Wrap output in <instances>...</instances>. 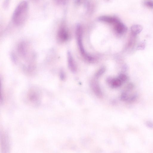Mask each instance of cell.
<instances>
[{
    "label": "cell",
    "instance_id": "5b68a950",
    "mask_svg": "<svg viewBox=\"0 0 153 153\" xmlns=\"http://www.w3.org/2000/svg\"><path fill=\"white\" fill-rule=\"evenodd\" d=\"M68 62L69 67L73 73H75L77 70L76 66L71 54L69 51L67 53Z\"/></svg>",
    "mask_w": 153,
    "mask_h": 153
},
{
    "label": "cell",
    "instance_id": "277c9868",
    "mask_svg": "<svg viewBox=\"0 0 153 153\" xmlns=\"http://www.w3.org/2000/svg\"><path fill=\"white\" fill-rule=\"evenodd\" d=\"M91 87L95 95L98 97H102L103 94L98 84L95 80H92L91 84Z\"/></svg>",
    "mask_w": 153,
    "mask_h": 153
},
{
    "label": "cell",
    "instance_id": "d6986e66",
    "mask_svg": "<svg viewBox=\"0 0 153 153\" xmlns=\"http://www.w3.org/2000/svg\"><path fill=\"white\" fill-rule=\"evenodd\" d=\"M134 88V85L132 83L129 84L127 86V89L129 91H130Z\"/></svg>",
    "mask_w": 153,
    "mask_h": 153
},
{
    "label": "cell",
    "instance_id": "8fae6325",
    "mask_svg": "<svg viewBox=\"0 0 153 153\" xmlns=\"http://www.w3.org/2000/svg\"><path fill=\"white\" fill-rule=\"evenodd\" d=\"M106 68L105 67H102L99 69L96 73L95 76L96 78H98L102 75L105 71Z\"/></svg>",
    "mask_w": 153,
    "mask_h": 153
},
{
    "label": "cell",
    "instance_id": "5bb4252c",
    "mask_svg": "<svg viewBox=\"0 0 153 153\" xmlns=\"http://www.w3.org/2000/svg\"><path fill=\"white\" fill-rule=\"evenodd\" d=\"M60 79L62 80H65L66 76L64 71L61 70L60 71Z\"/></svg>",
    "mask_w": 153,
    "mask_h": 153
},
{
    "label": "cell",
    "instance_id": "3957f363",
    "mask_svg": "<svg viewBox=\"0 0 153 153\" xmlns=\"http://www.w3.org/2000/svg\"><path fill=\"white\" fill-rule=\"evenodd\" d=\"M1 145L3 153H9L10 151V143L8 137L5 134H3L1 137Z\"/></svg>",
    "mask_w": 153,
    "mask_h": 153
},
{
    "label": "cell",
    "instance_id": "30bf717a",
    "mask_svg": "<svg viewBox=\"0 0 153 153\" xmlns=\"http://www.w3.org/2000/svg\"><path fill=\"white\" fill-rule=\"evenodd\" d=\"M122 83L121 80L119 78H113L110 85L113 87H119L121 85Z\"/></svg>",
    "mask_w": 153,
    "mask_h": 153
},
{
    "label": "cell",
    "instance_id": "9a60e30c",
    "mask_svg": "<svg viewBox=\"0 0 153 153\" xmlns=\"http://www.w3.org/2000/svg\"><path fill=\"white\" fill-rule=\"evenodd\" d=\"M145 4L149 8L153 9V1H146L145 2Z\"/></svg>",
    "mask_w": 153,
    "mask_h": 153
},
{
    "label": "cell",
    "instance_id": "e0dca14e",
    "mask_svg": "<svg viewBox=\"0 0 153 153\" xmlns=\"http://www.w3.org/2000/svg\"><path fill=\"white\" fill-rule=\"evenodd\" d=\"M137 96L136 95H134L130 97H129L128 101L130 102H132L136 100Z\"/></svg>",
    "mask_w": 153,
    "mask_h": 153
},
{
    "label": "cell",
    "instance_id": "9c48e42d",
    "mask_svg": "<svg viewBox=\"0 0 153 153\" xmlns=\"http://www.w3.org/2000/svg\"><path fill=\"white\" fill-rule=\"evenodd\" d=\"M143 30L142 26L139 25L137 24L133 25L131 28V31L132 34L137 35L140 33Z\"/></svg>",
    "mask_w": 153,
    "mask_h": 153
},
{
    "label": "cell",
    "instance_id": "2e32d148",
    "mask_svg": "<svg viewBox=\"0 0 153 153\" xmlns=\"http://www.w3.org/2000/svg\"><path fill=\"white\" fill-rule=\"evenodd\" d=\"M145 47V43L143 41L141 42L138 47V49L139 50H143L144 49Z\"/></svg>",
    "mask_w": 153,
    "mask_h": 153
},
{
    "label": "cell",
    "instance_id": "7c38bea8",
    "mask_svg": "<svg viewBox=\"0 0 153 153\" xmlns=\"http://www.w3.org/2000/svg\"><path fill=\"white\" fill-rule=\"evenodd\" d=\"M119 78L121 80L122 82H125L128 79L127 76L123 74H120Z\"/></svg>",
    "mask_w": 153,
    "mask_h": 153
},
{
    "label": "cell",
    "instance_id": "52a82bcc",
    "mask_svg": "<svg viewBox=\"0 0 153 153\" xmlns=\"http://www.w3.org/2000/svg\"><path fill=\"white\" fill-rule=\"evenodd\" d=\"M115 24V29L118 33L122 34L127 31V26L119 21Z\"/></svg>",
    "mask_w": 153,
    "mask_h": 153
},
{
    "label": "cell",
    "instance_id": "4fadbf2b",
    "mask_svg": "<svg viewBox=\"0 0 153 153\" xmlns=\"http://www.w3.org/2000/svg\"><path fill=\"white\" fill-rule=\"evenodd\" d=\"M128 95L126 93H123L121 97V100L122 101H128L129 98Z\"/></svg>",
    "mask_w": 153,
    "mask_h": 153
},
{
    "label": "cell",
    "instance_id": "6da1fadb",
    "mask_svg": "<svg viewBox=\"0 0 153 153\" xmlns=\"http://www.w3.org/2000/svg\"><path fill=\"white\" fill-rule=\"evenodd\" d=\"M28 4L26 1L20 2L16 8L12 16L14 23L17 25L22 24L25 21L28 12Z\"/></svg>",
    "mask_w": 153,
    "mask_h": 153
},
{
    "label": "cell",
    "instance_id": "ffe728a7",
    "mask_svg": "<svg viewBox=\"0 0 153 153\" xmlns=\"http://www.w3.org/2000/svg\"><path fill=\"white\" fill-rule=\"evenodd\" d=\"M8 1H5V2L4 3V7L5 8H7L8 7Z\"/></svg>",
    "mask_w": 153,
    "mask_h": 153
},
{
    "label": "cell",
    "instance_id": "7a4b0ae2",
    "mask_svg": "<svg viewBox=\"0 0 153 153\" xmlns=\"http://www.w3.org/2000/svg\"><path fill=\"white\" fill-rule=\"evenodd\" d=\"M77 35L78 43L81 53L84 57L88 61H92L93 60V57L87 54L84 50L82 41V31L80 25H78L77 29Z\"/></svg>",
    "mask_w": 153,
    "mask_h": 153
},
{
    "label": "cell",
    "instance_id": "ba28073f",
    "mask_svg": "<svg viewBox=\"0 0 153 153\" xmlns=\"http://www.w3.org/2000/svg\"><path fill=\"white\" fill-rule=\"evenodd\" d=\"M99 19L104 22L115 23L119 21L114 18L108 16H102L99 18Z\"/></svg>",
    "mask_w": 153,
    "mask_h": 153
},
{
    "label": "cell",
    "instance_id": "8992f818",
    "mask_svg": "<svg viewBox=\"0 0 153 153\" xmlns=\"http://www.w3.org/2000/svg\"><path fill=\"white\" fill-rule=\"evenodd\" d=\"M58 37L61 41L64 42L67 40L69 35L66 30L64 28H60L58 30L57 34Z\"/></svg>",
    "mask_w": 153,
    "mask_h": 153
},
{
    "label": "cell",
    "instance_id": "ac0fdd59",
    "mask_svg": "<svg viewBox=\"0 0 153 153\" xmlns=\"http://www.w3.org/2000/svg\"><path fill=\"white\" fill-rule=\"evenodd\" d=\"M147 126L150 128H153V123L150 121H148L146 123Z\"/></svg>",
    "mask_w": 153,
    "mask_h": 153
}]
</instances>
